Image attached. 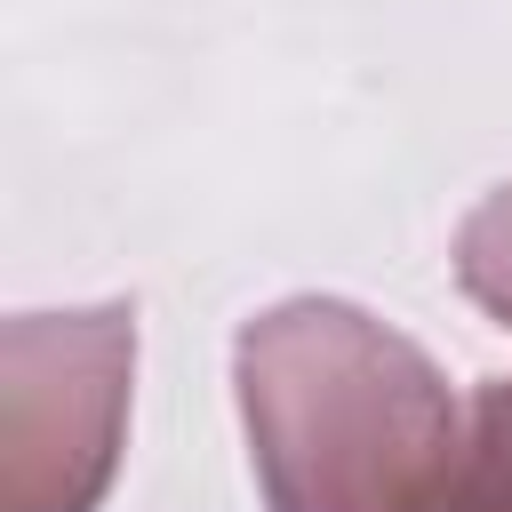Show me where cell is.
I'll use <instances>...</instances> for the list:
<instances>
[{"instance_id":"6da1fadb","label":"cell","mask_w":512,"mask_h":512,"mask_svg":"<svg viewBox=\"0 0 512 512\" xmlns=\"http://www.w3.org/2000/svg\"><path fill=\"white\" fill-rule=\"evenodd\" d=\"M232 392L264 512H448L464 416L440 360L352 296L240 320Z\"/></svg>"},{"instance_id":"7a4b0ae2","label":"cell","mask_w":512,"mask_h":512,"mask_svg":"<svg viewBox=\"0 0 512 512\" xmlns=\"http://www.w3.org/2000/svg\"><path fill=\"white\" fill-rule=\"evenodd\" d=\"M136 384V304L0 320V512H104Z\"/></svg>"},{"instance_id":"3957f363","label":"cell","mask_w":512,"mask_h":512,"mask_svg":"<svg viewBox=\"0 0 512 512\" xmlns=\"http://www.w3.org/2000/svg\"><path fill=\"white\" fill-rule=\"evenodd\" d=\"M448 512H512V376H480V392L464 408Z\"/></svg>"},{"instance_id":"277c9868","label":"cell","mask_w":512,"mask_h":512,"mask_svg":"<svg viewBox=\"0 0 512 512\" xmlns=\"http://www.w3.org/2000/svg\"><path fill=\"white\" fill-rule=\"evenodd\" d=\"M456 288H464L496 328H512V184L480 192L472 216L456 224Z\"/></svg>"}]
</instances>
